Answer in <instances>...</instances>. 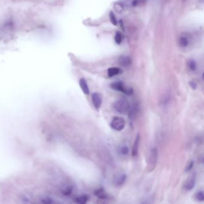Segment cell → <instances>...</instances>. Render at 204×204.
<instances>
[{
  "label": "cell",
  "mask_w": 204,
  "mask_h": 204,
  "mask_svg": "<svg viewBox=\"0 0 204 204\" xmlns=\"http://www.w3.org/2000/svg\"><path fill=\"white\" fill-rule=\"evenodd\" d=\"M131 105L128 101L125 98H121L115 101L113 104L114 109L121 114H126L128 113Z\"/></svg>",
  "instance_id": "cell-1"
},
{
  "label": "cell",
  "mask_w": 204,
  "mask_h": 204,
  "mask_svg": "<svg viewBox=\"0 0 204 204\" xmlns=\"http://www.w3.org/2000/svg\"><path fill=\"white\" fill-rule=\"evenodd\" d=\"M110 86L113 89L116 91L121 92L128 96L132 95L134 92L132 88L126 87L122 81H114L111 84Z\"/></svg>",
  "instance_id": "cell-2"
},
{
  "label": "cell",
  "mask_w": 204,
  "mask_h": 204,
  "mask_svg": "<svg viewBox=\"0 0 204 204\" xmlns=\"http://www.w3.org/2000/svg\"><path fill=\"white\" fill-rule=\"evenodd\" d=\"M125 121L121 117H114L110 123L111 128L116 131H122L125 128Z\"/></svg>",
  "instance_id": "cell-3"
},
{
  "label": "cell",
  "mask_w": 204,
  "mask_h": 204,
  "mask_svg": "<svg viewBox=\"0 0 204 204\" xmlns=\"http://www.w3.org/2000/svg\"><path fill=\"white\" fill-rule=\"evenodd\" d=\"M158 159V150L156 148H153L149 154L148 160V170L153 171L156 167Z\"/></svg>",
  "instance_id": "cell-4"
},
{
  "label": "cell",
  "mask_w": 204,
  "mask_h": 204,
  "mask_svg": "<svg viewBox=\"0 0 204 204\" xmlns=\"http://www.w3.org/2000/svg\"><path fill=\"white\" fill-rule=\"evenodd\" d=\"M91 97L93 104L95 108L97 110L99 109L102 103V98L101 95L98 92H94L92 94Z\"/></svg>",
  "instance_id": "cell-5"
},
{
  "label": "cell",
  "mask_w": 204,
  "mask_h": 204,
  "mask_svg": "<svg viewBox=\"0 0 204 204\" xmlns=\"http://www.w3.org/2000/svg\"><path fill=\"white\" fill-rule=\"evenodd\" d=\"M126 180V175L125 174H121L115 176L114 179V184L115 186H121L123 185Z\"/></svg>",
  "instance_id": "cell-6"
},
{
  "label": "cell",
  "mask_w": 204,
  "mask_h": 204,
  "mask_svg": "<svg viewBox=\"0 0 204 204\" xmlns=\"http://www.w3.org/2000/svg\"><path fill=\"white\" fill-rule=\"evenodd\" d=\"M195 182H196V175L195 174H193L189 177V179L186 181L184 185V188L187 190H191L195 187Z\"/></svg>",
  "instance_id": "cell-7"
},
{
  "label": "cell",
  "mask_w": 204,
  "mask_h": 204,
  "mask_svg": "<svg viewBox=\"0 0 204 204\" xmlns=\"http://www.w3.org/2000/svg\"><path fill=\"white\" fill-rule=\"evenodd\" d=\"M140 135L139 134H138L135 138L133 147H132V155L133 157H136L138 155V149L140 143Z\"/></svg>",
  "instance_id": "cell-8"
},
{
  "label": "cell",
  "mask_w": 204,
  "mask_h": 204,
  "mask_svg": "<svg viewBox=\"0 0 204 204\" xmlns=\"http://www.w3.org/2000/svg\"><path fill=\"white\" fill-rule=\"evenodd\" d=\"M79 84H80V86L81 87V89L83 91V92L87 95H89V87H88V85H87V83L86 82V80L84 78H82L79 81Z\"/></svg>",
  "instance_id": "cell-9"
},
{
  "label": "cell",
  "mask_w": 204,
  "mask_h": 204,
  "mask_svg": "<svg viewBox=\"0 0 204 204\" xmlns=\"http://www.w3.org/2000/svg\"><path fill=\"white\" fill-rule=\"evenodd\" d=\"M139 111V106L137 104H135L133 105L132 107H130L129 111V118L131 119H134L136 118V116Z\"/></svg>",
  "instance_id": "cell-10"
},
{
  "label": "cell",
  "mask_w": 204,
  "mask_h": 204,
  "mask_svg": "<svg viewBox=\"0 0 204 204\" xmlns=\"http://www.w3.org/2000/svg\"><path fill=\"white\" fill-rule=\"evenodd\" d=\"M94 193L97 197H98V198H99L101 199H105L108 197L107 193L104 190V189L102 188H99V189H97L95 191Z\"/></svg>",
  "instance_id": "cell-11"
},
{
  "label": "cell",
  "mask_w": 204,
  "mask_h": 204,
  "mask_svg": "<svg viewBox=\"0 0 204 204\" xmlns=\"http://www.w3.org/2000/svg\"><path fill=\"white\" fill-rule=\"evenodd\" d=\"M108 76L110 77H112L114 76H115L117 75H119L122 73V70L118 67H112L108 70Z\"/></svg>",
  "instance_id": "cell-12"
},
{
  "label": "cell",
  "mask_w": 204,
  "mask_h": 204,
  "mask_svg": "<svg viewBox=\"0 0 204 204\" xmlns=\"http://www.w3.org/2000/svg\"><path fill=\"white\" fill-rule=\"evenodd\" d=\"M120 64L123 67H128L131 64V61L128 57H122L120 59Z\"/></svg>",
  "instance_id": "cell-13"
},
{
  "label": "cell",
  "mask_w": 204,
  "mask_h": 204,
  "mask_svg": "<svg viewBox=\"0 0 204 204\" xmlns=\"http://www.w3.org/2000/svg\"><path fill=\"white\" fill-rule=\"evenodd\" d=\"M88 199H89L88 196H87L86 195H81L80 196L77 197L76 199V202L78 203L84 204V203H86L87 202V200H88Z\"/></svg>",
  "instance_id": "cell-14"
},
{
  "label": "cell",
  "mask_w": 204,
  "mask_h": 204,
  "mask_svg": "<svg viewBox=\"0 0 204 204\" xmlns=\"http://www.w3.org/2000/svg\"><path fill=\"white\" fill-rule=\"evenodd\" d=\"M119 153L122 155H127L129 153V149L126 145L122 146L119 149Z\"/></svg>",
  "instance_id": "cell-15"
},
{
  "label": "cell",
  "mask_w": 204,
  "mask_h": 204,
  "mask_svg": "<svg viewBox=\"0 0 204 204\" xmlns=\"http://www.w3.org/2000/svg\"><path fill=\"white\" fill-rule=\"evenodd\" d=\"M189 44L188 40L185 37H182L180 39V44L181 47H186Z\"/></svg>",
  "instance_id": "cell-16"
},
{
  "label": "cell",
  "mask_w": 204,
  "mask_h": 204,
  "mask_svg": "<svg viewBox=\"0 0 204 204\" xmlns=\"http://www.w3.org/2000/svg\"><path fill=\"white\" fill-rule=\"evenodd\" d=\"M122 41V34L120 32H117L115 34V41L117 44H121Z\"/></svg>",
  "instance_id": "cell-17"
},
{
  "label": "cell",
  "mask_w": 204,
  "mask_h": 204,
  "mask_svg": "<svg viewBox=\"0 0 204 204\" xmlns=\"http://www.w3.org/2000/svg\"><path fill=\"white\" fill-rule=\"evenodd\" d=\"M196 198L197 200L202 202L204 200V195L203 191H199L196 194Z\"/></svg>",
  "instance_id": "cell-18"
},
{
  "label": "cell",
  "mask_w": 204,
  "mask_h": 204,
  "mask_svg": "<svg viewBox=\"0 0 204 204\" xmlns=\"http://www.w3.org/2000/svg\"><path fill=\"white\" fill-rule=\"evenodd\" d=\"M110 20L111 22V23L114 25H118V20L116 19L114 14L113 13V12H111L110 13Z\"/></svg>",
  "instance_id": "cell-19"
},
{
  "label": "cell",
  "mask_w": 204,
  "mask_h": 204,
  "mask_svg": "<svg viewBox=\"0 0 204 204\" xmlns=\"http://www.w3.org/2000/svg\"><path fill=\"white\" fill-rule=\"evenodd\" d=\"M189 68L192 71H195L197 68V65H196V62L193 60H190L189 62Z\"/></svg>",
  "instance_id": "cell-20"
},
{
  "label": "cell",
  "mask_w": 204,
  "mask_h": 204,
  "mask_svg": "<svg viewBox=\"0 0 204 204\" xmlns=\"http://www.w3.org/2000/svg\"><path fill=\"white\" fill-rule=\"evenodd\" d=\"M193 165H194V162H193V160H191L190 162H189L188 163V164H187V166H186L185 171H186V172L189 171L190 170H191V169H192V168H193Z\"/></svg>",
  "instance_id": "cell-21"
},
{
  "label": "cell",
  "mask_w": 204,
  "mask_h": 204,
  "mask_svg": "<svg viewBox=\"0 0 204 204\" xmlns=\"http://www.w3.org/2000/svg\"><path fill=\"white\" fill-rule=\"evenodd\" d=\"M189 84H190V86L192 87V88L193 89H196V86H197V85H196V83L195 82H194V81H190V83H189Z\"/></svg>",
  "instance_id": "cell-22"
}]
</instances>
